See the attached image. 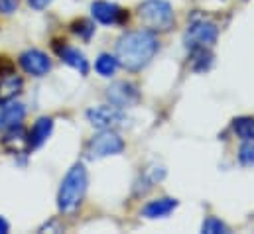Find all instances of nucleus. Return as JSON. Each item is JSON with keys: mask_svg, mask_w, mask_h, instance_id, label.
I'll list each match as a JSON object with an SVG mask.
<instances>
[{"mask_svg": "<svg viewBox=\"0 0 254 234\" xmlns=\"http://www.w3.org/2000/svg\"><path fill=\"white\" fill-rule=\"evenodd\" d=\"M166 177V170L162 166H148L146 170H142L140 174V179L136 181V195H144L146 191H150L154 185H158L162 179Z\"/></svg>", "mask_w": 254, "mask_h": 234, "instance_id": "obj_14", "label": "nucleus"}, {"mask_svg": "<svg viewBox=\"0 0 254 234\" xmlns=\"http://www.w3.org/2000/svg\"><path fill=\"white\" fill-rule=\"evenodd\" d=\"M91 16L105 26H123L128 20V12L123 10L119 4L115 2H107V0H95L91 4Z\"/></svg>", "mask_w": 254, "mask_h": 234, "instance_id": "obj_7", "label": "nucleus"}, {"mask_svg": "<svg viewBox=\"0 0 254 234\" xmlns=\"http://www.w3.org/2000/svg\"><path fill=\"white\" fill-rule=\"evenodd\" d=\"M52 132H54V120L48 117L38 118V120L34 122V126L30 128V132H28V140H26L28 148H30V150L42 148V146L48 142V138L52 136Z\"/></svg>", "mask_w": 254, "mask_h": 234, "instance_id": "obj_12", "label": "nucleus"}, {"mask_svg": "<svg viewBox=\"0 0 254 234\" xmlns=\"http://www.w3.org/2000/svg\"><path fill=\"white\" fill-rule=\"evenodd\" d=\"M52 2H54V0H28V4H30L34 10H44V8H48Z\"/></svg>", "mask_w": 254, "mask_h": 234, "instance_id": "obj_23", "label": "nucleus"}, {"mask_svg": "<svg viewBox=\"0 0 254 234\" xmlns=\"http://www.w3.org/2000/svg\"><path fill=\"white\" fill-rule=\"evenodd\" d=\"M10 231V225H8V221L4 219V217H0V234H6Z\"/></svg>", "mask_w": 254, "mask_h": 234, "instance_id": "obj_24", "label": "nucleus"}, {"mask_svg": "<svg viewBox=\"0 0 254 234\" xmlns=\"http://www.w3.org/2000/svg\"><path fill=\"white\" fill-rule=\"evenodd\" d=\"M239 162L247 168L254 166V142H245L239 150Z\"/></svg>", "mask_w": 254, "mask_h": 234, "instance_id": "obj_21", "label": "nucleus"}, {"mask_svg": "<svg viewBox=\"0 0 254 234\" xmlns=\"http://www.w3.org/2000/svg\"><path fill=\"white\" fill-rule=\"evenodd\" d=\"M107 99L111 105L119 109H128L140 101V91L130 81H117L107 89Z\"/></svg>", "mask_w": 254, "mask_h": 234, "instance_id": "obj_8", "label": "nucleus"}, {"mask_svg": "<svg viewBox=\"0 0 254 234\" xmlns=\"http://www.w3.org/2000/svg\"><path fill=\"white\" fill-rule=\"evenodd\" d=\"M138 18L150 32H166L174 26L176 14L168 0H146L138 8Z\"/></svg>", "mask_w": 254, "mask_h": 234, "instance_id": "obj_3", "label": "nucleus"}, {"mask_svg": "<svg viewBox=\"0 0 254 234\" xmlns=\"http://www.w3.org/2000/svg\"><path fill=\"white\" fill-rule=\"evenodd\" d=\"M235 134L243 142H254V118L253 117H239L233 122Z\"/></svg>", "mask_w": 254, "mask_h": 234, "instance_id": "obj_16", "label": "nucleus"}, {"mask_svg": "<svg viewBox=\"0 0 254 234\" xmlns=\"http://www.w3.org/2000/svg\"><path fill=\"white\" fill-rule=\"evenodd\" d=\"M176 207H178V199L162 197V199L150 201V203L142 209V217H146V219H164V217H168L170 213H174Z\"/></svg>", "mask_w": 254, "mask_h": 234, "instance_id": "obj_13", "label": "nucleus"}, {"mask_svg": "<svg viewBox=\"0 0 254 234\" xmlns=\"http://www.w3.org/2000/svg\"><path fill=\"white\" fill-rule=\"evenodd\" d=\"M18 2H20V0H0V12H2V14H12V12H16Z\"/></svg>", "mask_w": 254, "mask_h": 234, "instance_id": "obj_22", "label": "nucleus"}, {"mask_svg": "<svg viewBox=\"0 0 254 234\" xmlns=\"http://www.w3.org/2000/svg\"><path fill=\"white\" fill-rule=\"evenodd\" d=\"M26 117V109L22 103L16 101H2L0 103V130L6 132L14 126H20Z\"/></svg>", "mask_w": 254, "mask_h": 234, "instance_id": "obj_11", "label": "nucleus"}, {"mask_svg": "<svg viewBox=\"0 0 254 234\" xmlns=\"http://www.w3.org/2000/svg\"><path fill=\"white\" fill-rule=\"evenodd\" d=\"M71 32L75 34V36H79L81 40H85V42H89L91 38H93V34H95V24L91 22V20H75L73 24H71Z\"/></svg>", "mask_w": 254, "mask_h": 234, "instance_id": "obj_19", "label": "nucleus"}, {"mask_svg": "<svg viewBox=\"0 0 254 234\" xmlns=\"http://www.w3.org/2000/svg\"><path fill=\"white\" fill-rule=\"evenodd\" d=\"M201 233H205V234H227L229 233V229H227V225H225L221 219H217V217H207V219L203 221V225H201Z\"/></svg>", "mask_w": 254, "mask_h": 234, "instance_id": "obj_20", "label": "nucleus"}, {"mask_svg": "<svg viewBox=\"0 0 254 234\" xmlns=\"http://www.w3.org/2000/svg\"><path fill=\"white\" fill-rule=\"evenodd\" d=\"M191 56H193V71H207L213 63V54L209 52V48L193 50Z\"/></svg>", "mask_w": 254, "mask_h": 234, "instance_id": "obj_18", "label": "nucleus"}, {"mask_svg": "<svg viewBox=\"0 0 254 234\" xmlns=\"http://www.w3.org/2000/svg\"><path fill=\"white\" fill-rule=\"evenodd\" d=\"M87 120L91 122L93 128L99 130H115L127 122V117L123 109L115 105H103V107H93L87 111Z\"/></svg>", "mask_w": 254, "mask_h": 234, "instance_id": "obj_6", "label": "nucleus"}, {"mask_svg": "<svg viewBox=\"0 0 254 234\" xmlns=\"http://www.w3.org/2000/svg\"><path fill=\"white\" fill-rule=\"evenodd\" d=\"M24 87V81L16 71L0 73V103L2 101H12Z\"/></svg>", "mask_w": 254, "mask_h": 234, "instance_id": "obj_15", "label": "nucleus"}, {"mask_svg": "<svg viewBox=\"0 0 254 234\" xmlns=\"http://www.w3.org/2000/svg\"><path fill=\"white\" fill-rule=\"evenodd\" d=\"M119 69V59L117 56H111V54H101L97 61H95V71L101 75V77H113Z\"/></svg>", "mask_w": 254, "mask_h": 234, "instance_id": "obj_17", "label": "nucleus"}, {"mask_svg": "<svg viewBox=\"0 0 254 234\" xmlns=\"http://www.w3.org/2000/svg\"><path fill=\"white\" fill-rule=\"evenodd\" d=\"M87 185H89V176H87V170L83 164H75L67 176L62 181V187H60V193H58V209L60 213H73L85 193H87Z\"/></svg>", "mask_w": 254, "mask_h": 234, "instance_id": "obj_2", "label": "nucleus"}, {"mask_svg": "<svg viewBox=\"0 0 254 234\" xmlns=\"http://www.w3.org/2000/svg\"><path fill=\"white\" fill-rule=\"evenodd\" d=\"M20 67L32 77H44L52 71V59L42 50H26L20 56Z\"/></svg>", "mask_w": 254, "mask_h": 234, "instance_id": "obj_9", "label": "nucleus"}, {"mask_svg": "<svg viewBox=\"0 0 254 234\" xmlns=\"http://www.w3.org/2000/svg\"><path fill=\"white\" fill-rule=\"evenodd\" d=\"M219 38V28L213 20L197 14L193 16L186 30V36H184V42H186V48L193 52V50H199V48H211Z\"/></svg>", "mask_w": 254, "mask_h": 234, "instance_id": "obj_4", "label": "nucleus"}, {"mask_svg": "<svg viewBox=\"0 0 254 234\" xmlns=\"http://www.w3.org/2000/svg\"><path fill=\"white\" fill-rule=\"evenodd\" d=\"M54 50H56V54L62 58V61H65L69 67L77 69L81 75H87V73H89V61L85 58V54L79 52L77 48L67 46L65 42H56V44H54Z\"/></svg>", "mask_w": 254, "mask_h": 234, "instance_id": "obj_10", "label": "nucleus"}, {"mask_svg": "<svg viewBox=\"0 0 254 234\" xmlns=\"http://www.w3.org/2000/svg\"><path fill=\"white\" fill-rule=\"evenodd\" d=\"M125 150V140L115 130H101L85 146L87 160H103L109 156H119Z\"/></svg>", "mask_w": 254, "mask_h": 234, "instance_id": "obj_5", "label": "nucleus"}, {"mask_svg": "<svg viewBox=\"0 0 254 234\" xmlns=\"http://www.w3.org/2000/svg\"><path fill=\"white\" fill-rule=\"evenodd\" d=\"M160 50V42L150 30L127 32L117 42V59L127 71H142Z\"/></svg>", "mask_w": 254, "mask_h": 234, "instance_id": "obj_1", "label": "nucleus"}]
</instances>
